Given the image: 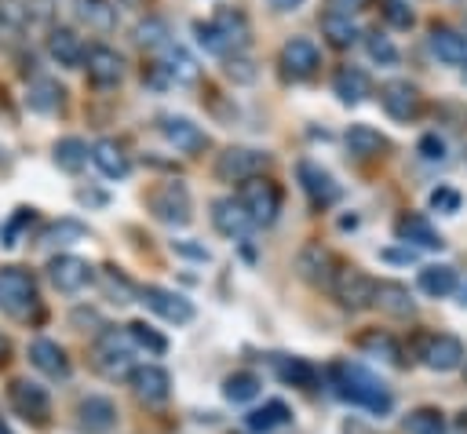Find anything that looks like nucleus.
<instances>
[{
  "mask_svg": "<svg viewBox=\"0 0 467 434\" xmlns=\"http://www.w3.org/2000/svg\"><path fill=\"white\" fill-rule=\"evenodd\" d=\"M226 77H230V80H237V84H252V80H255V69H252V62H248V58L230 55V58H226Z\"/></svg>",
  "mask_w": 467,
  "mask_h": 434,
  "instance_id": "c03bdc74",
  "label": "nucleus"
},
{
  "mask_svg": "<svg viewBox=\"0 0 467 434\" xmlns=\"http://www.w3.org/2000/svg\"><path fill=\"white\" fill-rule=\"evenodd\" d=\"M266 153L248 150V146H230L215 157V179L219 182H248L266 168Z\"/></svg>",
  "mask_w": 467,
  "mask_h": 434,
  "instance_id": "423d86ee",
  "label": "nucleus"
},
{
  "mask_svg": "<svg viewBox=\"0 0 467 434\" xmlns=\"http://www.w3.org/2000/svg\"><path fill=\"white\" fill-rule=\"evenodd\" d=\"M131 336H128V328L124 332H117V328H106L99 339H95V368L99 372H106V376H124L128 368H131Z\"/></svg>",
  "mask_w": 467,
  "mask_h": 434,
  "instance_id": "6e6552de",
  "label": "nucleus"
},
{
  "mask_svg": "<svg viewBox=\"0 0 467 434\" xmlns=\"http://www.w3.org/2000/svg\"><path fill=\"white\" fill-rule=\"evenodd\" d=\"M456 434H467V412L460 416V423H456Z\"/></svg>",
  "mask_w": 467,
  "mask_h": 434,
  "instance_id": "5fc2aeb1",
  "label": "nucleus"
},
{
  "mask_svg": "<svg viewBox=\"0 0 467 434\" xmlns=\"http://www.w3.org/2000/svg\"><path fill=\"white\" fill-rule=\"evenodd\" d=\"M139 295H142V303H146L157 317H164V321H171V325H186V321H193V303H190L186 295L171 292V288L146 284Z\"/></svg>",
  "mask_w": 467,
  "mask_h": 434,
  "instance_id": "9b49d317",
  "label": "nucleus"
},
{
  "mask_svg": "<svg viewBox=\"0 0 467 434\" xmlns=\"http://www.w3.org/2000/svg\"><path fill=\"white\" fill-rule=\"evenodd\" d=\"M296 270H299V277L310 281V284H332V277H336V259H332L328 248L306 244V248L299 252V259H296Z\"/></svg>",
  "mask_w": 467,
  "mask_h": 434,
  "instance_id": "aec40b11",
  "label": "nucleus"
},
{
  "mask_svg": "<svg viewBox=\"0 0 467 434\" xmlns=\"http://www.w3.org/2000/svg\"><path fill=\"white\" fill-rule=\"evenodd\" d=\"M237 201H241L244 215L252 219V226H270L277 219V212H281V190L263 175L241 182V197Z\"/></svg>",
  "mask_w": 467,
  "mask_h": 434,
  "instance_id": "20e7f679",
  "label": "nucleus"
},
{
  "mask_svg": "<svg viewBox=\"0 0 467 434\" xmlns=\"http://www.w3.org/2000/svg\"><path fill=\"white\" fill-rule=\"evenodd\" d=\"M40 241L44 244H77V241H88V226L77 219H58L40 233Z\"/></svg>",
  "mask_w": 467,
  "mask_h": 434,
  "instance_id": "c9c22d12",
  "label": "nucleus"
},
{
  "mask_svg": "<svg viewBox=\"0 0 467 434\" xmlns=\"http://www.w3.org/2000/svg\"><path fill=\"white\" fill-rule=\"evenodd\" d=\"M55 164L62 168V171H80L84 164H88V157H91V150H88V142L84 139H77V135H66V139H58L55 142Z\"/></svg>",
  "mask_w": 467,
  "mask_h": 434,
  "instance_id": "72a5a7b5",
  "label": "nucleus"
},
{
  "mask_svg": "<svg viewBox=\"0 0 467 434\" xmlns=\"http://www.w3.org/2000/svg\"><path fill=\"white\" fill-rule=\"evenodd\" d=\"M460 303H463V306H467V284H463V288H460Z\"/></svg>",
  "mask_w": 467,
  "mask_h": 434,
  "instance_id": "6e6d98bb",
  "label": "nucleus"
},
{
  "mask_svg": "<svg viewBox=\"0 0 467 434\" xmlns=\"http://www.w3.org/2000/svg\"><path fill=\"white\" fill-rule=\"evenodd\" d=\"M7 401H11L15 416H22L26 423L44 427V423H47V416H51V398H47V390H44L40 383L11 379V387H7Z\"/></svg>",
  "mask_w": 467,
  "mask_h": 434,
  "instance_id": "1a4fd4ad",
  "label": "nucleus"
},
{
  "mask_svg": "<svg viewBox=\"0 0 467 434\" xmlns=\"http://www.w3.org/2000/svg\"><path fill=\"white\" fill-rule=\"evenodd\" d=\"M91 160L106 179H124L131 171V160H128V153H124V146L117 139H99L91 146Z\"/></svg>",
  "mask_w": 467,
  "mask_h": 434,
  "instance_id": "5701e85b",
  "label": "nucleus"
},
{
  "mask_svg": "<svg viewBox=\"0 0 467 434\" xmlns=\"http://www.w3.org/2000/svg\"><path fill=\"white\" fill-rule=\"evenodd\" d=\"M394 233H398V241L416 244V248H441V244H445L441 233H438L423 215H401V219L394 222Z\"/></svg>",
  "mask_w": 467,
  "mask_h": 434,
  "instance_id": "393cba45",
  "label": "nucleus"
},
{
  "mask_svg": "<svg viewBox=\"0 0 467 434\" xmlns=\"http://www.w3.org/2000/svg\"><path fill=\"white\" fill-rule=\"evenodd\" d=\"M128 336H131L135 346H146L150 354H164V350H168L164 336H157V332H153L150 325H142V321H131V325H128Z\"/></svg>",
  "mask_w": 467,
  "mask_h": 434,
  "instance_id": "79ce46f5",
  "label": "nucleus"
},
{
  "mask_svg": "<svg viewBox=\"0 0 467 434\" xmlns=\"http://www.w3.org/2000/svg\"><path fill=\"white\" fill-rule=\"evenodd\" d=\"M193 33L204 51L223 55V58L248 47V18L237 7H219L212 15V22H193Z\"/></svg>",
  "mask_w": 467,
  "mask_h": 434,
  "instance_id": "f03ea898",
  "label": "nucleus"
},
{
  "mask_svg": "<svg viewBox=\"0 0 467 434\" xmlns=\"http://www.w3.org/2000/svg\"><path fill=\"white\" fill-rule=\"evenodd\" d=\"M361 350H365V354H376V357H383V361H390V365H401L398 343H394L387 332H368V336H361Z\"/></svg>",
  "mask_w": 467,
  "mask_h": 434,
  "instance_id": "ea45409f",
  "label": "nucleus"
},
{
  "mask_svg": "<svg viewBox=\"0 0 467 434\" xmlns=\"http://www.w3.org/2000/svg\"><path fill=\"white\" fill-rule=\"evenodd\" d=\"M274 368H277V376H281L285 383H292V387H310L314 376H317L303 357H274Z\"/></svg>",
  "mask_w": 467,
  "mask_h": 434,
  "instance_id": "58836bf2",
  "label": "nucleus"
},
{
  "mask_svg": "<svg viewBox=\"0 0 467 434\" xmlns=\"http://www.w3.org/2000/svg\"><path fill=\"white\" fill-rule=\"evenodd\" d=\"M212 226H215L223 237H244L248 226H252V219L244 215L241 201H234V197H219V201L212 204Z\"/></svg>",
  "mask_w": 467,
  "mask_h": 434,
  "instance_id": "412c9836",
  "label": "nucleus"
},
{
  "mask_svg": "<svg viewBox=\"0 0 467 434\" xmlns=\"http://www.w3.org/2000/svg\"><path fill=\"white\" fill-rule=\"evenodd\" d=\"M29 361L51 379H66L69 376V357L55 339H33L29 343Z\"/></svg>",
  "mask_w": 467,
  "mask_h": 434,
  "instance_id": "4be33fe9",
  "label": "nucleus"
},
{
  "mask_svg": "<svg viewBox=\"0 0 467 434\" xmlns=\"http://www.w3.org/2000/svg\"><path fill=\"white\" fill-rule=\"evenodd\" d=\"M84 69H88V80H91L95 88H113V84H120V77H124V58H120L113 47L95 44V47L84 51Z\"/></svg>",
  "mask_w": 467,
  "mask_h": 434,
  "instance_id": "4468645a",
  "label": "nucleus"
},
{
  "mask_svg": "<svg viewBox=\"0 0 467 434\" xmlns=\"http://www.w3.org/2000/svg\"><path fill=\"white\" fill-rule=\"evenodd\" d=\"M47 277H51V284H55L58 292L73 295V292H80V288L91 284L95 270H91L88 259H77V255H55V259L47 263Z\"/></svg>",
  "mask_w": 467,
  "mask_h": 434,
  "instance_id": "ddd939ff",
  "label": "nucleus"
},
{
  "mask_svg": "<svg viewBox=\"0 0 467 434\" xmlns=\"http://www.w3.org/2000/svg\"><path fill=\"white\" fill-rule=\"evenodd\" d=\"M299 186H303V193L310 197V204H317V208H325V204H332V201L339 197L336 179H332L321 164H314V160H303V164H299Z\"/></svg>",
  "mask_w": 467,
  "mask_h": 434,
  "instance_id": "6ab92c4d",
  "label": "nucleus"
},
{
  "mask_svg": "<svg viewBox=\"0 0 467 434\" xmlns=\"http://www.w3.org/2000/svg\"><path fill=\"white\" fill-rule=\"evenodd\" d=\"M150 212L168 226H186L193 219V201L182 182H164L150 193Z\"/></svg>",
  "mask_w": 467,
  "mask_h": 434,
  "instance_id": "0eeeda50",
  "label": "nucleus"
},
{
  "mask_svg": "<svg viewBox=\"0 0 467 434\" xmlns=\"http://www.w3.org/2000/svg\"><path fill=\"white\" fill-rule=\"evenodd\" d=\"M255 394H259V376H255V372H234V376H226V383H223V398L234 401V405L252 401Z\"/></svg>",
  "mask_w": 467,
  "mask_h": 434,
  "instance_id": "e433bc0d",
  "label": "nucleus"
},
{
  "mask_svg": "<svg viewBox=\"0 0 467 434\" xmlns=\"http://www.w3.org/2000/svg\"><path fill=\"white\" fill-rule=\"evenodd\" d=\"M270 4H274L277 11H292V7H299L303 0H270Z\"/></svg>",
  "mask_w": 467,
  "mask_h": 434,
  "instance_id": "864d4df0",
  "label": "nucleus"
},
{
  "mask_svg": "<svg viewBox=\"0 0 467 434\" xmlns=\"http://www.w3.org/2000/svg\"><path fill=\"white\" fill-rule=\"evenodd\" d=\"M405 430H409V434H445L449 427H445V416H441L438 408L423 405V408H412V412L405 416Z\"/></svg>",
  "mask_w": 467,
  "mask_h": 434,
  "instance_id": "f704fd0d",
  "label": "nucleus"
},
{
  "mask_svg": "<svg viewBox=\"0 0 467 434\" xmlns=\"http://www.w3.org/2000/svg\"><path fill=\"white\" fill-rule=\"evenodd\" d=\"M347 150H350L354 157L368 160V157H383V153L390 150V142H387V135H379V131L368 128V124H350V128H347Z\"/></svg>",
  "mask_w": 467,
  "mask_h": 434,
  "instance_id": "a878e982",
  "label": "nucleus"
},
{
  "mask_svg": "<svg viewBox=\"0 0 467 434\" xmlns=\"http://www.w3.org/2000/svg\"><path fill=\"white\" fill-rule=\"evenodd\" d=\"M456 288H460V277H456V270H452V266L434 263V266H423V270H420V292H427V295L441 299V295H452Z\"/></svg>",
  "mask_w": 467,
  "mask_h": 434,
  "instance_id": "7c9ffc66",
  "label": "nucleus"
},
{
  "mask_svg": "<svg viewBox=\"0 0 467 434\" xmlns=\"http://www.w3.org/2000/svg\"><path fill=\"white\" fill-rule=\"evenodd\" d=\"M420 357H423V365H427L431 372H452V368L463 365L467 350H463V343H460L456 336L438 332V336H427V339H423Z\"/></svg>",
  "mask_w": 467,
  "mask_h": 434,
  "instance_id": "f8f14e48",
  "label": "nucleus"
},
{
  "mask_svg": "<svg viewBox=\"0 0 467 434\" xmlns=\"http://www.w3.org/2000/svg\"><path fill=\"white\" fill-rule=\"evenodd\" d=\"M106 292H109V295H117L113 303H131V299H128V295H131V284H128L117 270H106Z\"/></svg>",
  "mask_w": 467,
  "mask_h": 434,
  "instance_id": "09e8293b",
  "label": "nucleus"
},
{
  "mask_svg": "<svg viewBox=\"0 0 467 434\" xmlns=\"http://www.w3.org/2000/svg\"><path fill=\"white\" fill-rule=\"evenodd\" d=\"M431 204H434L438 212H456V208H460V193L449 190V186H438V190L431 193Z\"/></svg>",
  "mask_w": 467,
  "mask_h": 434,
  "instance_id": "8fccbe9b",
  "label": "nucleus"
},
{
  "mask_svg": "<svg viewBox=\"0 0 467 434\" xmlns=\"http://www.w3.org/2000/svg\"><path fill=\"white\" fill-rule=\"evenodd\" d=\"M26 102H29V109H36V113H55V109H62L66 91H62L58 80H51V77H36V80L29 84Z\"/></svg>",
  "mask_w": 467,
  "mask_h": 434,
  "instance_id": "c756f323",
  "label": "nucleus"
},
{
  "mask_svg": "<svg viewBox=\"0 0 467 434\" xmlns=\"http://www.w3.org/2000/svg\"><path fill=\"white\" fill-rule=\"evenodd\" d=\"M368 0H328V15H343V18H350L354 11H361Z\"/></svg>",
  "mask_w": 467,
  "mask_h": 434,
  "instance_id": "603ef678",
  "label": "nucleus"
},
{
  "mask_svg": "<svg viewBox=\"0 0 467 434\" xmlns=\"http://www.w3.org/2000/svg\"><path fill=\"white\" fill-rule=\"evenodd\" d=\"M379 106L387 109V117H394V120L405 124V120H412L420 113L423 98H420L416 84H409V80H387L379 88Z\"/></svg>",
  "mask_w": 467,
  "mask_h": 434,
  "instance_id": "2eb2a0df",
  "label": "nucleus"
},
{
  "mask_svg": "<svg viewBox=\"0 0 467 434\" xmlns=\"http://www.w3.org/2000/svg\"><path fill=\"white\" fill-rule=\"evenodd\" d=\"M372 306H379V310L390 314V317H409V314L416 310L409 288L398 284V281H376V299H372Z\"/></svg>",
  "mask_w": 467,
  "mask_h": 434,
  "instance_id": "bb28decb",
  "label": "nucleus"
},
{
  "mask_svg": "<svg viewBox=\"0 0 467 434\" xmlns=\"http://www.w3.org/2000/svg\"><path fill=\"white\" fill-rule=\"evenodd\" d=\"M47 55L58 66H80L84 62V44H80V36L69 26H55L47 33Z\"/></svg>",
  "mask_w": 467,
  "mask_h": 434,
  "instance_id": "b1692460",
  "label": "nucleus"
},
{
  "mask_svg": "<svg viewBox=\"0 0 467 434\" xmlns=\"http://www.w3.org/2000/svg\"><path fill=\"white\" fill-rule=\"evenodd\" d=\"M128 383H131L135 398L146 401V405H164L168 394H171V376L161 365H139V368H131L128 372Z\"/></svg>",
  "mask_w": 467,
  "mask_h": 434,
  "instance_id": "dca6fc26",
  "label": "nucleus"
},
{
  "mask_svg": "<svg viewBox=\"0 0 467 434\" xmlns=\"http://www.w3.org/2000/svg\"><path fill=\"white\" fill-rule=\"evenodd\" d=\"M332 88H336L339 102H347V106H358V102L368 95V77H365L358 66H343V69L336 73Z\"/></svg>",
  "mask_w": 467,
  "mask_h": 434,
  "instance_id": "473e14b6",
  "label": "nucleus"
},
{
  "mask_svg": "<svg viewBox=\"0 0 467 434\" xmlns=\"http://www.w3.org/2000/svg\"><path fill=\"white\" fill-rule=\"evenodd\" d=\"M292 423V408L285 405V401H266L263 408H252L248 416H244V427L252 430V434H270V430H281V427H288Z\"/></svg>",
  "mask_w": 467,
  "mask_h": 434,
  "instance_id": "c85d7f7f",
  "label": "nucleus"
},
{
  "mask_svg": "<svg viewBox=\"0 0 467 434\" xmlns=\"http://www.w3.org/2000/svg\"><path fill=\"white\" fill-rule=\"evenodd\" d=\"M328 288L339 299V306H347V310H365L376 299V281L358 266H339Z\"/></svg>",
  "mask_w": 467,
  "mask_h": 434,
  "instance_id": "39448f33",
  "label": "nucleus"
},
{
  "mask_svg": "<svg viewBox=\"0 0 467 434\" xmlns=\"http://www.w3.org/2000/svg\"><path fill=\"white\" fill-rule=\"evenodd\" d=\"M420 153H423L427 160H441V157H445V142H441L438 135H423V139H420Z\"/></svg>",
  "mask_w": 467,
  "mask_h": 434,
  "instance_id": "3c124183",
  "label": "nucleus"
},
{
  "mask_svg": "<svg viewBox=\"0 0 467 434\" xmlns=\"http://www.w3.org/2000/svg\"><path fill=\"white\" fill-rule=\"evenodd\" d=\"M113 423H117V408H113L109 398L88 394V398L77 405V427H80L84 434H109Z\"/></svg>",
  "mask_w": 467,
  "mask_h": 434,
  "instance_id": "f3484780",
  "label": "nucleus"
},
{
  "mask_svg": "<svg viewBox=\"0 0 467 434\" xmlns=\"http://www.w3.org/2000/svg\"><path fill=\"white\" fill-rule=\"evenodd\" d=\"M463 36H467V26H463Z\"/></svg>",
  "mask_w": 467,
  "mask_h": 434,
  "instance_id": "13d9d810",
  "label": "nucleus"
},
{
  "mask_svg": "<svg viewBox=\"0 0 467 434\" xmlns=\"http://www.w3.org/2000/svg\"><path fill=\"white\" fill-rule=\"evenodd\" d=\"M427 44L441 62H467V36L449 26H431Z\"/></svg>",
  "mask_w": 467,
  "mask_h": 434,
  "instance_id": "cd10ccee",
  "label": "nucleus"
},
{
  "mask_svg": "<svg viewBox=\"0 0 467 434\" xmlns=\"http://www.w3.org/2000/svg\"><path fill=\"white\" fill-rule=\"evenodd\" d=\"M463 77H467V62H463Z\"/></svg>",
  "mask_w": 467,
  "mask_h": 434,
  "instance_id": "4d7b16f0",
  "label": "nucleus"
},
{
  "mask_svg": "<svg viewBox=\"0 0 467 434\" xmlns=\"http://www.w3.org/2000/svg\"><path fill=\"white\" fill-rule=\"evenodd\" d=\"M157 66H161L175 84H193V80H197V62H193L179 44H175V47L168 44V47L161 51V62H157Z\"/></svg>",
  "mask_w": 467,
  "mask_h": 434,
  "instance_id": "2f4dec72",
  "label": "nucleus"
},
{
  "mask_svg": "<svg viewBox=\"0 0 467 434\" xmlns=\"http://www.w3.org/2000/svg\"><path fill=\"white\" fill-rule=\"evenodd\" d=\"M321 29H325V36H328L332 47H350L358 40V26L350 18H343V15H325L321 18Z\"/></svg>",
  "mask_w": 467,
  "mask_h": 434,
  "instance_id": "4c0bfd02",
  "label": "nucleus"
},
{
  "mask_svg": "<svg viewBox=\"0 0 467 434\" xmlns=\"http://www.w3.org/2000/svg\"><path fill=\"white\" fill-rule=\"evenodd\" d=\"M332 387H336V394H339L343 401H350V405H358V408H368V412H376V416H387V412L394 408V398H390L387 383H379V379H376L368 368H361V365L339 361V365L332 368Z\"/></svg>",
  "mask_w": 467,
  "mask_h": 434,
  "instance_id": "f257e3e1",
  "label": "nucleus"
},
{
  "mask_svg": "<svg viewBox=\"0 0 467 434\" xmlns=\"http://www.w3.org/2000/svg\"><path fill=\"white\" fill-rule=\"evenodd\" d=\"M26 222H33V208H18V215L4 226V237H0V241H4V248H15V244H18V230H22Z\"/></svg>",
  "mask_w": 467,
  "mask_h": 434,
  "instance_id": "49530a36",
  "label": "nucleus"
},
{
  "mask_svg": "<svg viewBox=\"0 0 467 434\" xmlns=\"http://www.w3.org/2000/svg\"><path fill=\"white\" fill-rule=\"evenodd\" d=\"M36 281L29 270L22 266H0V306L11 314V317H29L36 314Z\"/></svg>",
  "mask_w": 467,
  "mask_h": 434,
  "instance_id": "7ed1b4c3",
  "label": "nucleus"
},
{
  "mask_svg": "<svg viewBox=\"0 0 467 434\" xmlns=\"http://www.w3.org/2000/svg\"><path fill=\"white\" fill-rule=\"evenodd\" d=\"M161 135L179 150V153H201L208 146V135L190 120V117H161Z\"/></svg>",
  "mask_w": 467,
  "mask_h": 434,
  "instance_id": "a211bd4d",
  "label": "nucleus"
},
{
  "mask_svg": "<svg viewBox=\"0 0 467 434\" xmlns=\"http://www.w3.org/2000/svg\"><path fill=\"white\" fill-rule=\"evenodd\" d=\"M277 62H281V73H285L288 80H310V77L317 73V66H321V55H317L314 40L292 36V40H285Z\"/></svg>",
  "mask_w": 467,
  "mask_h": 434,
  "instance_id": "9d476101",
  "label": "nucleus"
},
{
  "mask_svg": "<svg viewBox=\"0 0 467 434\" xmlns=\"http://www.w3.org/2000/svg\"><path fill=\"white\" fill-rule=\"evenodd\" d=\"M365 44H368V55H372L376 62H394V58H398V51H394V44H390L387 36H379V33H372V36H368Z\"/></svg>",
  "mask_w": 467,
  "mask_h": 434,
  "instance_id": "de8ad7c7",
  "label": "nucleus"
},
{
  "mask_svg": "<svg viewBox=\"0 0 467 434\" xmlns=\"http://www.w3.org/2000/svg\"><path fill=\"white\" fill-rule=\"evenodd\" d=\"M383 18H387L394 29H409V26L416 22V15L409 11L405 0H383Z\"/></svg>",
  "mask_w": 467,
  "mask_h": 434,
  "instance_id": "37998d69",
  "label": "nucleus"
},
{
  "mask_svg": "<svg viewBox=\"0 0 467 434\" xmlns=\"http://www.w3.org/2000/svg\"><path fill=\"white\" fill-rule=\"evenodd\" d=\"M77 7H80V15H84L88 22H95V26H109V22H113V11H109L106 4H99V0H77Z\"/></svg>",
  "mask_w": 467,
  "mask_h": 434,
  "instance_id": "a18cd8bd",
  "label": "nucleus"
},
{
  "mask_svg": "<svg viewBox=\"0 0 467 434\" xmlns=\"http://www.w3.org/2000/svg\"><path fill=\"white\" fill-rule=\"evenodd\" d=\"M135 40H139L142 47H150V51H164V47H168V26H164L161 18H146V22H139Z\"/></svg>",
  "mask_w": 467,
  "mask_h": 434,
  "instance_id": "a19ab883",
  "label": "nucleus"
}]
</instances>
